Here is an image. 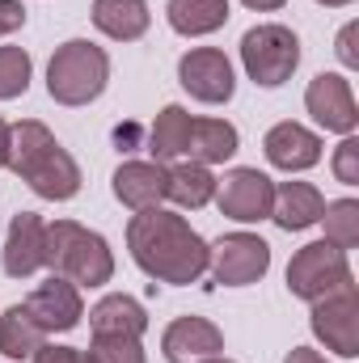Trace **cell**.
<instances>
[{"label": "cell", "instance_id": "22", "mask_svg": "<svg viewBox=\"0 0 359 363\" xmlns=\"http://www.w3.org/2000/svg\"><path fill=\"white\" fill-rule=\"evenodd\" d=\"M165 17L182 38H203L228 21V0H170Z\"/></svg>", "mask_w": 359, "mask_h": 363}, {"label": "cell", "instance_id": "32", "mask_svg": "<svg viewBox=\"0 0 359 363\" xmlns=\"http://www.w3.org/2000/svg\"><path fill=\"white\" fill-rule=\"evenodd\" d=\"M283 363H330V359H326L321 351H313V347H292Z\"/></svg>", "mask_w": 359, "mask_h": 363}, {"label": "cell", "instance_id": "9", "mask_svg": "<svg viewBox=\"0 0 359 363\" xmlns=\"http://www.w3.org/2000/svg\"><path fill=\"white\" fill-rule=\"evenodd\" d=\"M270 203H275V182L263 169H228L224 178H216V207L220 216L237 220V224H258L270 220Z\"/></svg>", "mask_w": 359, "mask_h": 363}, {"label": "cell", "instance_id": "29", "mask_svg": "<svg viewBox=\"0 0 359 363\" xmlns=\"http://www.w3.org/2000/svg\"><path fill=\"white\" fill-rule=\"evenodd\" d=\"M30 363H93L89 351H77V347H38L34 355H30Z\"/></svg>", "mask_w": 359, "mask_h": 363}, {"label": "cell", "instance_id": "8", "mask_svg": "<svg viewBox=\"0 0 359 363\" xmlns=\"http://www.w3.org/2000/svg\"><path fill=\"white\" fill-rule=\"evenodd\" d=\"M309 325H313L317 342H326V351H334L343 359H355L359 355V291H355V283L343 287V291H334V296L313 300Z\"/></svg>", "mask_w": 359, "mask_h": 363}, {"label": "cell", "instance_id": "5", "mask_svg": "<svg viewBox=\"0 0 359 363\" xmlns=\"http://www.w3.org/2000/svg\"><path fill=\"white\" fill-rule=\"evenodd\" d=\"M241 64H245V77L254 85L279 89L300 68V38L287 26H279V21H263V26L245 30V38H241Z\"/></svg>", "mask_w": 359, "mask_h": 363}, {"label": "cell", "instance_id": "12", "mask_svg": "<svg viewBox=\"0 0 359 363\" xmlns=\"http://www.w3.org/2000/svg\"><path fill=\"white\" fill-rule=\"evenodd\" d=\"M26 308H30V317H34L47 334H68V330H77L81 317H85L81 287L68 283V279H60V274H51L47 283H38V287L30 291Z\"/></svg>", "mask_w": 359, "mask_h": 363}, {"label": "cell", "instance_id": "1", "mask_svg": "<svg viewBox=\"0 0 359 363\" xmlns=\"http://www.w3.org/2000/svg\"><path fill=\"white\" fill-rule=\"evenodd\" d=\"M127 250H131V262L157 283L190 287L207 271V241L178 211H165V207H148L127 220Z\"/></svg>", "mask_w": 359, "mask_h": 363}, {"label": "cell", "instance_id": "2", "mask_svg": "<svg viewBox=\"0 0 359 363\" xmlns=\"http://www.w3.org/2000/svg\"><path fill=\"white\" fill-rule=\"evenodd\" d=\"M4 169H13L38 199H51V203H68L81 194V165L38 118H21L9 127V165Z\"/></svg>", "mask_w": 359, "mask_h": 363}, {"label": "cell", "instance_id": "28", "mask_svg": "<svg viewBox=\"0 0 359 363\" xmlns=\"http://www.w3.org/2000/svg\"><path fill=\"white\" fill-rule=\"evenodd\" d=\"M334 178L343 182V186H355L359 182V140L355 135H343V144L334 148Z\"/></svg>", "mask_w": 359, "mask_h": 363}, {"label": "cell", "instance_id": "7", "mask_svg": "<svg viewBox=\"0 0 359 363\" xmlns=\"http://www.w3.org/2000/svg\"><path fill=\"white\" fill-rule=\"evenodd\" d=\"M207 267L224 287H250L270 271V245L254 233H228L207 245Z\"/></svg>", "mask_w": 359, "mask_h": 363}, {"label": "cell", "instance_id": "14", "mask_svg": "<svg viewBox=\"0 0 359 363\" xmlns=\"http://www.w3.org/2000/svg\"><path fill=\"white\" fill-rule=\"evenodd\" d=\"M224 351V334L207 317H178L161 334V355L165 363H203Z\"/></svg>", "mask_w": 359, "mask_h": 363}, {"label": "cell", "instance_id": "18", "mask_svg": "<svg viewBox=\"0 0 359 363\" xmlns=\"http://www.w3.org/2000/svg\"><path fill=\"white\" fill-rule=\"evenodd\" d=\"M89 330L93 334H123V338H144L148 330V313L136 296L127 291H110L89 308Z\"/></svg>", "mask_w": 359, "mask_h": 363}, {"label": "cell", "instance_id": "33", "mask_svg": "<svg viewBox=\"0 0 359 363\" xmlns=\"http://www.w3.org/2000/svg\"><path fill=\"white\" fill-rule=\"evenodd\" d=\"M245 9H254V13H275V9H283L287 0H241Z\"/></svg>", "mask_w": 359, "mask_h": 363}, {"label": "cell", "instance_id": "25", "mask_svg": "<svg viewBox=\"0 0 359 363\" xmlns=\"http://www.w3.org/2000/svg\"><path fill=\"white\" fill-rule=\"evenodd\" d=\"M326 224V241L338 245V250H355L359 245V203L355 199H334L321 207V220Z\"/></svg>", "mask_w": 359, "mask_h": 363}, {"label": "cell", "instance_id": "10", "mask_svg": "<svg viewBox=\"0 0 359 363\" xmlns=\"http://www.w3.org/2000/svg\"><path fill=\"white\" fill-rule=\"evenodd\" d=\"M178 81H182V89L190 93L194 101H203V106H224L237 93L233 64L216 47H190L178 60Z\"/></svg>", "mask_w": 359, "mask_h": 363}, {"label": "cell", "instance_id": "11", "mask_svg": "<svg viewBox=\"0 0 359 363\" xmlns=\"http://www.w3.org/2000/svg\"><path fill=\"white\" fill-rule=\"evenodd\" d=\"M304 110L313 114L317 127H326L334 135H355L359 106H355V93H351V81L347 77H338V72L313 77L309 89H304Z\"/></svg>", "mask_w": 359, "mask_h": 363}, {"label": "cell", "instance_id": "20", "mask_svg": "<svg viewBox=\"0 0 359 363\" xmlns=\"http://www.w3.org/2000/svg\"><path fill=\"white\" fill-rule=\"evenodd\" d=\"M241 148V135L233 123L224 118H190V140H186V161H199V165H220L228 161L233 152Z\"/></svg>", "mask_w": 359, "mask_h": 363}, {"label": "cell", "instance_id": "23", "mask_svg": "<svg viewBox=\"0 0 359 363\" xmlns=\"http://www.w3.org/2000/svg\"><path fill=\"white\" fill-rule=\"evenodd\" d=\"M47 330L30 317L26 304H9L0 313V355L4 359H30L38 347H43Z\"/></svg>", "mask_w": 359, "mask_h": 363}, {"label": "cell", "instance_id": "34", "mask_svg": "<svg viewBox=\"0 0 359 363\" xmlns=\"http://www.w3.org/2000/svg\"><path fill=\"white\" fill-rule=\"evenodd\" d=\"M9 165V123L0 118V169Z\"/></svg>", "mask_w": 359, "mask_h": 363}, {"label": "cell", "instance_id": "3", "mask_svg": "<svg viewBox=\"0 0 359 363\" xmlns=\"http://www.w3.org/2000/svg\"><path fill=\"white\" fill-rule=\"evenodd\" d=\"M47 267L77 287H106L114 279V254L101 233L77 220H55L47 224Z\"/></svg>", "mask_w": 359, "mask_h": 363}, {"label": "cell", "instance_id": "27", "mask_svg": "<svg viewBox=\"0 0 359 363\" xmlns=\"http://www.w3.org/2000/svg\"><path fill=\"white\" fill-rule=\"evenodd\" d=\"M93 363H144V342L123 334H93Z\"/></svg>", "mask_w": 359, "mask_h": 363}, {"label": "cell", "instance_id": "36", "mask_svg": "<svg viewBox=\"0 0 359 363\" xmlns=\"http://www.w3.org/2000/svg\"><path fill=\"white\" fill-rule=\"evenodd\" d=\"M203 363H233V359H224V355H211V359H203Z\"/></svg>", "mask_w": 359, "mask_h": 363}, {"label": "cell", "instance_id": "21", "mask_svg": "<svg viewBox=\"0 0 359 363\" xmlns=\"http://www.w3.org/2000/svg\"><path fill=\"white\" fill-rule=\"evenodd\" d=\"M165 199H174L178 207H207L216 199V178L207 165L199 161H178V165H165Z\"/></svg>", "mask_w": 359, "mask_h": 363}, {"label": "cell", "instance_id": "30", "mask_svg": "<svg viewBox=\"0 0 359 363\" xmlns=\"http://www.w3.org/2000/svg\"><path fill=\"white\" fill-rule=\"evenodd\" d=\"M355 38H359V21H347L343 26V34H338V60H343V68H359V51H355Z\"/></svg>", "mask_w": 359, "mask_h": 363}, {"label": "cell", "instance_id": "35", "mask_svg": "<svg viewBox=\"0 0 359 363\" xmlns=\"http://www.w3.org/2000/svg\"><path fill=\"white\" fill-rule=\"evenodd\" d=\"M317 4H326V9H343V4H351V0H317Z\"/></svg>", "mask_w": 359, "mask_h": 363}, {"label": "cell", "instance_id": "31", "mask_svg": "<svg viewBox=\"0 0 359 363\" xmlns=\"http://www.w3.org/2000/svg\"><path fill=\"white\" fill-rule=\"evenodd\" d=\"M26 26V4L21 0H0V38Z\"/></svg>", "mask_w": 359, "mask_h": 363}, {"label": "cell", "instance_id": "15", "mask_svg": "<svg viewBox=\"0 0 359 363\" xmlns=\"http://www.w3.org/2000/svg\"><path fill=\"white\" fill-rule=\"evenodd\" d=\"M263 152H267V161L275 169L304 174V169H313L321 161V135L309 131V127H300V123H292V118H283V123H275L267 131Z\"/></svg>", "mask_w": 359, "mask_h": 363}, {"label": "cell", "instance_id": "24", "mask_svg": "<svg viewBox=\"0 0 359 363\" xmlns=\"http://www.w3.org/2000/svg\"><path fill=\"white\" fill-rule=\"evenodd\" d=\"M186 140H190V114H186L182 106H165V110L157 114L153 131H148L153 157H157L161 165L174 161V157H186Z\"/></svg>", "mask_w": 359, "mask_h": 363}, {"label": "cell", "instance_id": "16", "mask_svg": "<svg viewBox=\"0 0 359 363\" xmlns=\"http://www.w3.org/2000/svg\"><path fill=\"white\" fill-rule=\"evenodd\" d=\"M114 199L131 211L161 207L165 199V165L161 161H123L114 169Z\"/></svg>", "mask_w": 359, "mask_h": 363}, {"label": "cell", "instance_id": "6", "mask_svg": "<svg viewBox=\"0 0 359 363\" xmlns=\"http://www.w3.org/2000/svg\"><path fill=\"white\" fill-rule=\"evenodd\" d=\"M351 262H347V250L330 245V241H313L304 250L292 254L287 262V291L296 300H321V296H334L343 287H351Z\"/></svg>", "mask_w": 359, "mask_h": 363}, {"label": "cell", "instance_id": "19", "mask_svg": "<svg viewBox=\"0 0 359 363\" xmlns=\"http://www.w3.org/2000/svg\"><path fill=\"white\" fill-rule=\"evenodd\" d=\"M93 26L114 43H136L148 34V0H93Z\"/></svg>", "mask_w": 359, "mask_h": 363}, {"label": "cell", "instance_id": "26", "mask_svg": "<svg viewBox=\"0 0 359 363\" xmlns=\"http://www.w3.org/2000/svg\"><path fill=\"white\" fill-rule=\"evenodd\" d=\"M30 72H34L30 51L0 47V101H13V97H21V93L30 89Z\"/></svg>", "mask_w": 359, "mask_h": 363}, {"label": "cell", "instance_id": "13", "mask_svg": "<svg viewBox=\"0 0 359 363\" xmlns=\"http://www.w3.org/2000/svg\"><path fill=\"white\" fill-rule=\"evenodd\" d=\"M43 267H47V220L38 211H17L9 224V241H4V274L30 279Z\"/></svg>", "mask_w": 359, "mask_h": 363}, {"label": "cell", "instance_id": "17", "mask_svg": "<svg viewBox=\"0 0 359 363\" xmlns=\"http://www.w3.org/2000/svg\"><path fill=\"white\" fill-rule=\"evenodd\" d=\"M321 190L313 182H283L275 186V203H270V220L283 228V233H304L321 220Z\"/></svg>", "mask_w": 359, "mask_h": 363}, {"label": "cell", "instance_id": "4", "mask_svg": "<svg viewBox=\"0 0 359 363\" xmlns=\"http://www.w3.org/2000/svg\"><path fill=\"white\" fill-rule=\"evenodd\" d=\"M110 85V55L89 38H68L47 64V93L60 106H89Z\"/></svg>", "mask_w": 359, "mask_h": 363}]
</instances>
